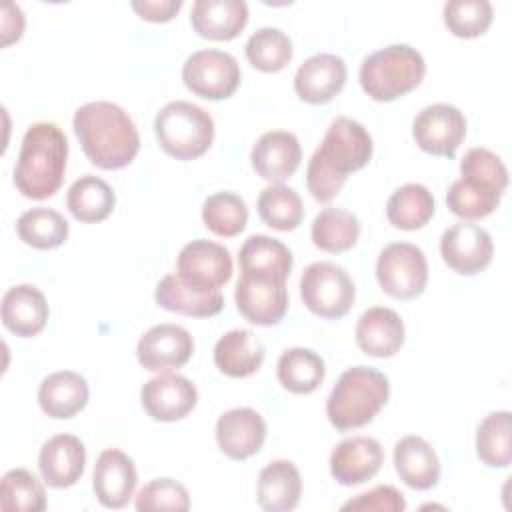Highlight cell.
Wrapping results in <instances>:
<instances>
[{
  "label": "cell",
  "instance_id": "obj_1",
  "mask_svg": "<svg viewBox=\"0 0 512 512\" xmlns=\"http://www.w3.org/2000/svg\"><path fill=\"white\" fill-rule=\"evenodd\" d=\"M372 148V136L360 122L346 116L334 118L308 162V192L318 202H330L344 186L348 174L368 164Z\"/></svg>",
  "mask_w": 512,
  "mask_h": 512
},
{
  "label": "cell",
  "instance_id": "obj_2",
  "mask_svg": "<svg viewBox=\"0 0 512 512\" xmlns=\"http://www.w3.org/2000/svg\"><path fill=\"white\" fill-rule=\"evenodd\" d=\"M76 138L90 162L104 170L128 166L138 150L140 136L136 124L114 102H88L74 112Z\"/></svg>",
  "mask_w": 512,
  "mask_h": 512
},
{
  "label": "cell",
  "instance_id": "obj_3",
  "mask_svg": "<svg viewBox=\"0 0 512 512\" xmlns=\"http://www.w3.org/2000/svg\"><path fill=\"white\" fill-rule=\"evenodd\" d=\"M68 140L52 122L28 126L14 166V186L32 200H44L58 192L66 172Z\"/></svg>",
  "mask_w": 512,
  "mask_h": 512
},
{
  "label": "cell",
  "instance_id": "obj_4",
  "mask_svg": "<svg viewBox=\"0 0 512 512\" xmlns=\"http://www.w3.org/2000/svg\"><path fill=\"white\" fill-rule=\"evenodd\" d=\"M390 396L388 378L368 366H354L340 374L326 402L330 424L340 430L362 428L374 420Z\"/></svg>",
  "mask_w": 512,
  "mask_h": 512
},
{
  "label": "cell",
  "instance_id": "obj_5",
  "mask_svg": "<svg viewBox=\"0 0 512 512\" xmlns=\"http://www.w3.org/2000/svg\"><path fill=\"white\" fill-rule=\"evenodd\" d=\"M426 74L422 54L408 44H390L360 64V86L376 102H390L412 92Z\"/></svg>",
  "mask_w": 512,
  "mask_h": 512
},
{
  "label": "cell",
  "instance_id": "obj_6",
  "mask_svg": "<svg viewBox=\"0 0 512 512\" xmlns=\"http://www.w3.org/2000/svg\"><path fill=\"white\" fill-rule=\"evenodd\" d=\"M160 148L176 160L202 156L214 138V120L198 104L186 100L168 102L154 120Z\"/></svg>",
  "mask_w": 512,
  "mask_h": 512
},
{
  "label": "cell",
  "instance_id": "obj_7",
  "mask_svg": "<svg viewBox=\"0 0 512 512\" xmlns=\"http://www.w3.org/2000/svg\"><path fill=\"white\" fill-rule=\"evenodd\" d=\"M304 306L320 318L338 320L354 304V282L348 272L332 262H314L304 268L300 278Z\"/></svg>",
  "mask_w": 512,
  "mask_h": 512
},
{
  "label": "cell",
  "instance_id": "obj_8",
  "mask_svg": "<svg viewBox=\"0 0 512 512\" xmlns=\"http://www.w3.org/2000/svg\"><path fill=\"white\" fill-rule=\"evenodd\" d=\"M376 278L388 296L412 300L424 292L428 282L426 256L410 242H392L378 254Z\"/></svg>",
  "mask_w": 512,
  "mask_h": 512
},
{
  "label": "cell",
  "instance_id": "obj_9",
  "mask_svg": "<svg viewBox=\"0 0 512 512\" xmlns=\"http://www.w3.org/2000/svg\"><path fill=\"white\" fill-rule=\"evenodd\" d=\"M182 80L184 86L200 98L224 100L232 96L240 84V66L232 54L206 48L186 58Z\"/></svg>",
  "mask_w": 512,
  "mask_h": 512
},
{
  "label": "cell",
  "instance_id": "obj_10",
  "mask_svg": "<svg viewBox=\"0 0 512 512\" xmlns=\"http://www.w3.org/2000/svg\"><path fill=\"white\" fill-rule=\"evenodd\" d=\"M176 272L184 284L200 292H216L232 278V256L222 244L198 238L180 250Z\"/></svg>",
  "mask_w": 512,
  "mask_h": 512
},
{
  "label": "cell",
  "instance_id": "obj_11",
  "mask_svg": "<svg viewBox=\"0 0 512 512\" xmlns=\"http://www.w3.org/2000/svg\"><path fill=\"white\" fill-rule=\"evenodd\" d=\"M412 136L420 150L452 158L466 136V118L452 104H430L418 112L412 124Z\"/></svg>",
  "mask_w": 512,
  "mask_h": 512
},
{
  "label": "cell",
  "instance_id": "obj_12",
  "mask_svg": "<svg viewBox=\"0 0 512 512\" xmlns=\"http://www.w3.org/2000/svg\"><path fill=\"white\" fill-rule=\"evenodd\" d=\"M238 312L256 326L278 324L288 310V290L284 280L256 278L240 274L234 290Z\"/></svg>",
  "mask_w": 512,
  "mask_h": 512
},
{
  "label": "cell",
  "instance_id": "obj_13",
  "mask_svg": "<svg viewBox=\"0 0 512 512\" xmlns=\"http://www.w3.org/2000/svg\"><path fill=\"white\" fill-rule=\"evenodd\" d=\"M440 254L448 268L458 274L472 276L490 264L494 244L482 226L472 222H458L444 230L440 238Z\"/></svg>",
  "mask_w": 512,
  "mask_h": 512
},
{
  "label": "cell",
  "instance_id": "obj_14",
  "mask_svg": "<svg viewBox=\"0 0 512 512\" xmlns=\"http://www.w3.org/2000/svg\"><path fill=\"white\" fill-rule=\"evenodd\" d=\"M196 386L182 374L160 372L150 378L140 390L142 408L152 420L176 422L192 412L196 406Z\"/></svg>",
  "mask_w": 512,
  "mask_h": 512
},
{
  "label": "cell",
  "instance_id": "obj_15",
  "mask_svg": "<svg viewBox=\"0 0 512 512\" xmlns=\"http://www.w3.org/2000/svg\"><path fill=\"white\" fill-rule=\"evenodd\" d=\"M194 352L190 332L178 324H156L146 330L136 346L138 362L150 372H170L184 366Z\"/></svg>",
  "mask_w": 512,
  "mask_h": 512
},
{
  "label": "cell",
  "instance_id": "obj_16",
  "mask_svg": "<svg viewBox=\"0 0 512 512\" xmlns=\"http://www.w3.org/2000/svg\"><path fill=\"white\" fill-rule=\"evenodd\" d=\"M136 482V466L128 454L118 448H106L100 452L94 464L92 488L102 506L114 510L124 508L134 496Z\"/></svg>",
  "mask_w": 512,
  "mask_h": 512
},
{
  "label": "cell",
  "instance_id": "obj_17",
  "mask_svg": "<svg viewBox=\"0 0 512 512\" xmlns=\"http://www.w3.org/2000/svg\"><path fill=\"white\" fill-rule=\"evenodd\" d=\"M384 452L370 436H352L338 442L330 454V474L342 486H356L370 480L382 466Z\"/></svg>",
  "mask_w": 512,
  "mask_h": 512
},
{
  "label": "cell",
  "instance_id": "obj_18",
  "mask_svg": "<svg viewBox=\"0 0 512 512\" xmlns=\"http://www.w3.org/2000/svg\"><path fill=\"white\" fill-rule=\"evenodd\" d=\"M250 160L260 178L272 184H282L296 172L302 160V148L292 132L270 130L256 140Z\"/></svg>",
  "mask_w": 512,
  "mask_h": 512
},
{
  "label": "cell",
  "instance_id": "obj_19",
  "mask_svg": "<svg viewBox=\"0 0 512 512\" xmlns=\"http://www.w3.org/2000/svg\"><path fill=\"white\" fill-rule=\"evenodd\" d=\"M266 440V422L252 408L226 410L216 422V442L232 460H246L260 452Z\"/></svg>",
  "mask_w": 512,
  "mask_h": 512
},
{
  "label": "cell",
  "instance_id": "obj_20",
  "mask_svg": "<svg viewBox=\"0 0 512 512\" xmlns=\"http://www.w3.org/2000/svg\"><path fill=\"white\" fill-rule=\"evenodd\" d=\"M86 464V448L72 434H56L48 438L38 454L42 480L52 488L74 486Z\"/></svg>",
  "mask_w": 512,
  "mask_h": 512
},
{
  "label": "cell",
  "instance_id": "obj_21",
  "mask_svg": "<svg viewBox=\"0 0 512 512\" xmlns=\"http://www.w3.org/2000/svg\"><path fill=\"white\" fill-rule=\"evenodd\" d=\"M346 82V62L330 52L310 56L294 76L296 94L308 104L330 102Z\"/></svg>",
  "mask_w": 512,
  "mask_h": 512
},
{
  "label": "cell",
  "instance_id": "obj_22",
  "mask_svg": "<svg viewBox=\"0 0 512 512\" xmlns=\"http://www.w3.org/2000/svg\"><path fill=\"white\" fill-rule=\"evenodd\" d=\"M358 348L374 358H390L404 344V322L386 306H372L356 322Z\"/></svg>",
  "mask_w": 512,
  "mask_h": 512
},
{
  "label": "cell",
  "instance_id": "obj_23",
  "mask_svg": "<svg viewBox=\"0 0 512 512\" xmlns=\"http://www.w3.org/2000/svg\"><path fill=\"white\" fill-rule=\"evenodd\" d=\"M46 296L30 284H16L2 298V324L16 336H36L48 320Z\"/></svg>",
  "mask_w": 512,
  "mask_h": 512
},
{
  "label": "cell",
  "instance_id": "obj_24",
  "mask_svg": "<svg viewBox=\"0 0 512 512\" xmlns=\"http://www.w3.org/2000/svg\"><path fill=\"white\" fill-rule=\"evenodd\" d=\"M190 22L202 38L232 40L248 22V6L244 0H196Z\"/></svg>",
  "mask_w": 512,
  "mask_h": 512
},
{
  "label": "cell",
  "instance_id": "obj_25",
  "mask_svg": "<svg viewBox=\"0 0 512 512\" xmlns=\"http://www.w3.org/2000/svg\"><path fill=\"white\" fill-rule=\"evenodd\" d=\"M394 468L414 490H430L440 480V460L422 436H404L394 446Z\"/></svg>",
  "mask_w": 512,
  "mask_h": 512
},
{
  "label": "cell",
  "instance_id": "obj_26",
  "mask_svg": "<svg viewBox=\"0 0 512 512\" xmlns=\"http://www.w3.org/2000/svg\"><path fill=\"white\" fill-rule=\"evenodd\" d=\"M302 478L290 460L268 462L258 476L256 498L266 512H288L300 502Z\"/></svg>",
  "mask_w": 512,
  "mask_h": 512
},
{
  "label": "cell",
  "instance_id": "obj_27",
  "mask_svg": "<svg viewBox=\"0 0 512 512\" xmlns=\"http://www.w3.org/2000/svg\"><path fill=\"white\" fill-rule=\"evenodd\" d=\"M264 362V344L246 328H234L218 338L214 346L216 368L230 378H246Z\"/></svg>",
  "mask_w": 512,
  "mask_h": 512
},
{
  "label": "cell",
  "instance_id": "obj_28",
  "mask_svg": "<svg viewBox=\"0 0 512 512\" xmlns=\"http://www.w3.org/2000/svg\"><path fill=\"white\" fill-rule=\"evenodd\" d=\"M240 272L256 278L284 280L292 270V252L288 246L276 238L254 234L244 240L238 252Z\"/></svg>",
  "mask_w": 512,
  "mask_h": 512
},
{
  "label": "cell",
  "instance_id": "obj_29",
  "mask_svg": "<svg viewBox=\"0 0 512 512\" xmlns=\"http://www.w3.org/2000/svg\"><path fill=\"white\" fill-rule=\"evenodd\" d=\"M86 380L72 370H60L46 376L38 388V404L44 414L56 420L72 418L88 402Z\"/></svg>",
  "mask_w": 512,
  "mask_h": 512
},
{
  "label": "cell",
  "instance_id": "obj_30",
  "mask_svg": "<svg viewBox=\"0 0 512 512\" xmlns=\"http://www.w3.org/2000/svg\"><path fill=\"white\" fill-rule=\"evenodd\" d=\"M154 300L164 310L196 318L216 316L224 308V296L220 294V290L200 292L184 284L176 274H168L156 284Z\"/></svg>",
  "mask_w": 512,
  "mask_h": 512
},
{
  "label": "cell",
  "instance_id": "obj_31",
  "mask_svg": "<svg viewBox=\"0 0 512 512\" xmlns=\"http://www.w3.org/2000/svg\"><path fill=\"white\" fill-rule=\"evenodd\" d=\"M114 202L116 196L110 184L92 174L80 176L76 182H72L66 194V206L70 214L86 224L102 222L108 218L114 210Z\"/></svg>",
  "mask_w": 512,
  "mask_h": 512
},
{
  "label": "cell",
  "instance_id": "obj_32",
  "mask_svg": "<svg viewBox=\"0 0 512 512\" xmlns=\"http://www.w3.org/2000/svg\"><path fill=\"white\" fill-rule=\"evenodd\" d=\"M386 216L394 228L420 230L434 216V196L424 184L408 182L388 198Z\"/></svg>",
  "mask_w": 512,
  "mask_h": 512
},
{
  "label": "cell",
  "instance_id": "obj_33",
  "mask_svg": "<svg viewBox=\"0 0 512 512\" xmlns=\"http://www.w3.org/2000/svg\"><path fill=\"white\" fill-rule=\"evenodd\" d=\"M324 360L310 348H288L280 354L276 376L280 384L294 394H310L324 380Z\"/></svg>",
  "mask_w": 512,
  "mask_h": 512
},
{
  "label": "cell",
  "instance_id": "obj_34",
  "mask_svg": "<svg viewBox=\"0 0 512 512\" xmlns=\"http://www.w3.org/2000/svg\"><path fill=\"white\" fill-rule=\"evenodd\" d=\"M310 236L316 248L338 254L350 250L360 236V222L356 214L344 208H324L316 214Z\"/></svg>",
  "mask_w": 512,
  "mask_h": 512
},
{
  "label": "cell",
  "instance_id": "obj_35",
  "mask_svg": "<svg viewBox=\"0 0 512 512\" xmlns=\"http://www.w3.org/2000/svg\"><path fill=\"white\" fill-rule=\"evenodd\" d=\"M476 454L490 468H506L512 460V416L508 410L488 414L476 432Z\"/></svg>",
  "mask_w": 512,
  "mask_h": 512
},
{
  "label": "cell",
  "instance_id": "obj_36",
  "mask_svg": "<svg viewBox=\"0 0 512 512\" xmlns=\"http://www.w3.org/2000/svg\"><path fill=\"white\" fill-rule=\"evenodd\" d=\"M500 196L502 192L480 180L460 178L450 184L446 192V206L452 214L464 220H478L486 218L498 208Z\"/></svg>",
  "mask_w": 512,
  "mask_h": 512
},
{
  "label": "cell",
  "instance_id": "obj_37",
  "mask_svg": "<svg viewBox=\"0 0 512 512\" xmlns=\"http://www.w3.org/2000/svg\"><path fill=\"white\" fill-rule=\"evenodd\" d=\"M16 232L20 240L32 248L52 250L66 242L68 222L52 208H32L18 218Z\"/></svg>",
  "mask_w": 512,
  "mask_h": 512
},
{
  "label": "cell",
  "instance_id": "obj_38",
  "mask_svg": "<svg viewBox=\"0 0 512 512\" xmlns=\"http://www.w3.org/2000/svg\"><path fill=\"white\" fill-rule=\"evenodd\" d=\"M258 214L262 222L274 230H294L304 218L302 198L286 184H270L258 196Z\"/></svg>",
  "mask_w": 512,
  "mask_h": 512
},
{
  "label": "cell",
  "instance_id": "obj_39",
  "mask_svg": "<svg viewBox=\"0 0 512 512\" xmlns=\"http://www.w3.org/2000/svg\"><path fill=\"white\" fill-rule=\"evenodd\" d=\"M202 222L216 236H236L246 228L248 206L234 192H216L202 204Z\"/></svg>",
  "mask_w": 512,
  "mask_h": 512
},
{
  "label": "cell",
  "instance_id": "obj_40",
  "mask_svg": "<svg viewBox=\"0 0 512 512\" xmlns=\"http://www.w3.org/2000/svg\"><path fill=\"white\" fill-rule=\"evenodd\" d=\"M0 508L6 512H40L46 508L44 486L26 468H12L0 482Z\"/></svg>",
  "mask_w": 512,
  "mask_h": 512
},
{
  "label": "cell",
  "instance_id": "obj_41",
  "mask_svg": "<svg viewBox=\"0 0 512 512\" xmlns=\"http://www.w3.org/2000/svg\"><path fill=\"white\" fill-rule=\"evenodd\" d=\"M248 62L262 72H278L292 60L290 38L272 26L258 28L246 42Z\"/></svg>",
  "mask_w": 512,
  "mask_h": 512
},
{
  "label": "cell",
  "instance_id": "obj_42",
  "mask_svg": "<svg viewBox=\"0 0 512 512\" xmlns=\"http://www.w3.org/2000/svg\"><path fill=\"white\" fill-rule=\"evenodd\" d=\"M444 24L458 38L482 36L494 18L488 0H450L444 4Z\"/></svg>",
  "mask_w": 512,
  "mask_h": 512
},
{
  "label": "cell",
  "instance_id": "obj_43",
  "mask_svg": "<svg viewBox=\"0 0 512 512\" xmlns=\"http://www.w3.org/2000/svg\"><path fill=\"white\" fill-rule=\"evenodd\" d=\"M136 510H174L186 512L190 508L188 490L172 478H156L142 486L134 500Z\"/></svg>",
  "mask_w": 512,
  "mask_h": 512
},
{
  "label": "cell",
  "instance_id": "obj_44",
  "mask_svg": "<svg viewBox=\"0 0 512 512\" xmlns=\"http://www.w3.org/2000/svg\"><path fill=\"white\" fill-rule=\"evenodd\" d=\"M462 178L480 180L498 192H504L508 186V170L500 156L488 148H470L460 162Z\"/></svg>",
  "mask_w": 512,
  "mask_h": 512
},
{
  "label": "cell",
  "instance_id": "obj_45",
  "mask_svg": "<svg viewBox=\"0 0 512 512\" xmlns=\"http://www.w3.org/2000/svg\"><path fill=\"white\" fill-rule=\"evenodd\" d=\"M342 510H368V512H402L406 510V500L400 490L390 484H380L364 494L342 504Z\"/></svg>",
  "mask_w": 512,
  "mask_h": 512
},
{
  "label": "cell",
  "instance_id": "obj_46",
  "mask_svg": "<svg viewBox=\"0 0 512 512\" xmlns=\"http://www.w3.org/2000/svg\"><path fill=\"white\" fill-rule=\"evenodd\" d=\"M130 6L148 22H168L182 8V0H134Z\"/></svg>",
  "mask_w": 512,
  "mask_h": 512
},
{
  "label": "cell",
  "instance_id": "obj_47",
  "mask_svg": "<svg viewBox=\"0 0 512 512\" xmlns=\"http://www.w3.org/2000/svg\"><path fill=\"white\" fill-rule=\"evenodd\" d=\"M24 30V16L20 6L6 2L2 6V46L12 44L22 36Z\"/></svg>",
  "mask_w": 512,
  "mask_h": 512
}]
</instances>
